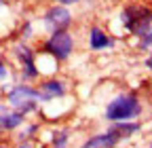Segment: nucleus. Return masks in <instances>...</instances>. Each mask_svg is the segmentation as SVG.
<instances>
[{
  "label": "nucleus",
  "mask_w": 152,
  "mask_h": 148,
  "mask_svg": "<svg viewBox=\"0 0 152 148\" xmlns=\"http://www.w3.org/2000/svg\"><path fill=\"white\" fill-rule=\"evenodd\" d=\"M140 131V123H129V121H121L116 123L112 129H108V131L104 133H97V136H93L89 138L80 148H114L121 140L129 138L131 133H135Z\"/></svg>",
  "instance_id": "f257e3e1"
},
{
  "label": "nucleus",
  "mask_w": 152,
  "mask_h": 148,
  "mask_svg": "<svg viewBox=\"0 0 152 148\" xmlns=\"http://www.w3.org/2000/svg\"><path fill=\"white\" fill-rule=\"evenodd\" d=\"M142 112V104L135 95H118L114 97L108 108H106V119L112 123H121V121H131Z\"/></svg>",
  "instance_id": "f03ea898"
},
{
  "label": "nucleus",
  "mask_w": 152,
  "mask_h": 148,
  "mask_svg": "<svg viewBox=\"0 0 152 148\" xmlns=\"http://www.w3.org/2000/svg\"><path fill=\"white\" fill-rule=\"evenodd\" d=\"M123 26L135 36H144L152 28V11L142 4H131L123 11Z\"/></svg>",
  "instance_id": "7ed1b4c3"
},
{
  "label": "nucleus",
  "mask_w": 152,
  "mask_h": 148,
  "mask_svg": "<svg viewBox=\"0 0 152 148\" xmlns=\"http://www.w3.org/2000/svg\"><path fill=\"white\" fill-rule=\"evenodd\" d=\"M42 51L49 53V55H53V57L59 59V62L68 59L70 55H72V51H74V38H72V34H70L68 30L53 32L49 38L45 40Z\"/></svg>",
  "instance_id": "20e7f679"
},
{
  "label": "nucleus",
  "mask_w": 152,
  "mask_h": 148,
  "mask_svg": "<svg viewBox=\"0 0 152 148\" xmlns=\"http://www.w3.org/2000/svg\"><path fill=\"white\" fill-rule=\"evenodd\" d=\"M38 100H40V93L36 89L28 87V85H19L9 93V104L17 110V112H32V110L38 106Z\"/></svg>",
  "instance_id": "39448f33"
},
{
  "label": "nucleus",
  "mask_w": 152,
  "mask_h": 148,
  "mask_svg": "<svg viewBox=\"0 0 152 148\" xmlns=\"http://www.w3.org/2000/svg\"><path fill=\"white\" fill-rule=\"evenodd\" d=\"M42 21L51 32H59V30H68L74 21V17L70 13V9L66 4H53L45 11Z\"/></svg>",
  "instance_id": "423d86ee"
},
{
  "label": "nucleus",
  "mask_w": 152,
  "mask_h": 148,
  "mask_svg": "<svg viewBox=\"0 0 152 148\" xmlns=\"http://www.w3.org/2000/svg\"><path fill=\"white\" fill-rule=\"evenodd\" d=\"M15 55H17L19 64L23 66V76L26 78H36L38 70H36V64H34V51L28 49L26 45H19V47H15Z\"/></svg>",
  "instance_id": "0eeeda50"
},
{
  "label": "nucleus",
  "mask_w": 152,
  "mask_h": 148,
  "mask_svg": "<svg viewBox=\"0 0 152 148\" xmlns=\"http://www.w3.org/2000/svg\"><path fill=\"white\" fill-rule=\"evenodd\" d=\"M40 93V100L42 102H49V100H55V97H61L66 95V85L61 81H45L38 89Z\"/></svg>",
  "instance_id": "6e6552de"
},
{
  "label": "nucleus",
  "mask_w": 152,
  "mask_h": 148,
  "mask_svg": "<svg viewBox=\"0 0 152 148\" xmlns=\"http://www.w3.org/2000/svg\"><path fill=\"white\" fill-rule=\"evenodd\" d=\"M89 47H91L93 51H104V49L112 47V40H110V36H108L102 28L93 26V28L89 30Z\"/></svg>",
  "instance_id": "1a4fd4ad"
},
{
  "label": "nucleus",
  "mask_w": 152,
  "mask_h": 148,
  "mask_svg": "<svg viewBox=\"0 0 152 148\" xmlns=\"http://www.w3.org/2000/svg\"><path fill=\"white\" fill-rule=\"evenodd\" d=\"M23 123V114L21 112H2L0 114V133L4 131H13V129H17L19 125Z\"/></svg>",
  "instance_id": "9d476101"
},
{
  "label": "nucleus",
  "mask_w": 152,
  "mask_h": 148,
  "mask_svg": "<svg viewBox=\"0 0 152 148\" xmlns=\"http://www.w3.org/2000/svg\"><path fill=\"white\" fill-rule=\"evenodd\" d=\"M68 138H70V129H59V131H55L53 140H51V148H66Z\"/></svg>",
  "instance_id": "9b49d317"
},
{
  "label": "nucleus",
  "mask_w": 152,
  "mask_h": 148,
  "mask_svg": "<svg viewBox=\"0 0 152 148\" xmlns=\"http://www.w3.org/2000/svg\"><path fill=\"white\" fill-rule=\"evenodd\" d=\"M140 38H142V40H140V47H142V49H150V47H152V28H150L144 36H140Z\"/></svg>",
  "instance_id": "f8f14e48"
},
{
  "label": "nucleus",
  "mask_w": 152,
  "mask_h": 148,
  "mask_svg": "<svg viewBox=\"0 0 152 148\" xmlns=\"http://www.w3.org/2000/svg\"><path fill=\"white\" fill-rule=\"evenodd\" d=\"M55 4H66V7H72V4H78L80 0H53Z\"/></svg>",
  "instance_id": "ddd939ff"
},
{
  "label": "nucleus",
  "mask_w": 152,
  "mask_h": 148,
  "mask_svg": "<svg viewBox=\"0 0 152 148\" xmlns=\"http://www.w3.org/2000/svg\"><path fill=\"white\" fill-rule=\"evenodd\" d=\"M30 32H32V26L26 23V26H23V36H30Z\"/></svg>",
  "instance_id": "4468645a"
},
{
  "label": "nucleus",
  "mask_w": 152,
  "mask_h": 148,
  "mask_svg": "<svg viewBox=\"0 0 152 148\" xmlns=\"http://www.w3.org/2000/svg\"><path fill=\"white\" fill-rule=\"evenodd\" d=\"M4 74H7V68H4V64H2V62H0V78H2Z\"/></svg>",
  "instance_id": "2eb2a0df"
},
{
  "label": "nucleus",
  "mask_w": 152,
  "mask_h": 148,
  "mask_svg": "<svg viewBox=\"0 0 152 148\" xmlns=\"http://www.w3.org/2000/svg\"><path fill=\"white\" fill-rule=\"evenodd\" d=\"M19 148H34V144H32V142H23V144L19 146Z\"/></svg>",
  "instance_id": "dca6fc26"
},
{
  "label": "nucleus",
  "mask_w": 152,
  "mask_h": 148,
  "mask_svg": "<svg viewBox=\"0 0 152 148\" xmlns=\"http://www.w3.org/2000/svg\"><path fill=\"white\" fill-rule=\"evenodd\" d=\"M146 64H148V68H150V70H152V57H150V59H148V62H146Z\"/></svg>",
  "instance_id": "f3484780"
},
{
  "label": "nucleus",
  "mask_w": 152,
  "mask_h": 148,
  "mask_svg": "<svg viewBox=\"0 0 152 148\" xmlns=\"http://www.w3.org/2000/svg\"><path fill=\"white\" fill-rule=\"evenodd\" d=\"M2 7H4V0H0V9H2Z\"/></svg>",
  "instance_id": "a211bd4d"
},
{
  "label": "nucleus",
  "mask_w": 152,
  "mask_h": 148,
  "mask_svg": "<svg viewBox=\"0 0 152 148\" xmlns=\"http://www.w3.org/2000/svg\"><path fill=\"white\" fill-rule=\"evenodd\" d=\"M0 148H9V146H7V144H0Z\"/></svg>",
  "instance_id": "6ab92c4d"
}]
</instances>
